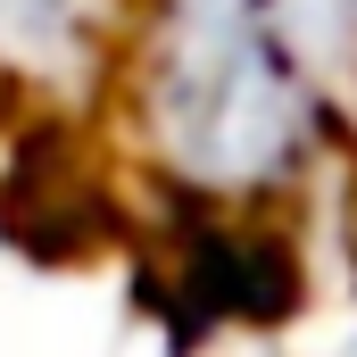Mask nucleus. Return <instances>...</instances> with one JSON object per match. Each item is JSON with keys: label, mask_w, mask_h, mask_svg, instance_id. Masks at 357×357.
<instances>
[{"label": "nucleus", "mask_w": 357, "mask_h": 357, "mask_svg": "<svg viewBox=\"0 0 357 357\" xmlns=\"http://www.w3.org/2000/svg\"><path fill=\"white\" fill-rule=\"evenodd\" d=\"M100 125L199 225H258L333 150V91L274 0H125Z\"/></svg>", "instance_id": "f257e3e1"}, {"label": "nucleus", "mask_w": 357, "mask_h": 357, "mask_svg": "<svg viewBox=\"0 0 357 357\" xmlns=\"http://www.w3.org/2000/svg\"><path fill=\"white\" fill-rule=\"evenodd\" d=\"M125 0H0V116L100 125Z\"/></svg>", "instance_id": "f03ea898"}, {"label": "nucleus", "mask_w": 357, "mask_h": 357, "mask_svg": "<svg viewBox=\"0 0 357 357\" xmlns=\"http://www.w3.org/2000/svg\"><path fill=\"white\" fill-rule=\"evenodd\" d=\"M299 59L324 75L333 108H357V0H274Z\"/></svg>", "instance_id": "7ed1b4c3"}]
</instances>
